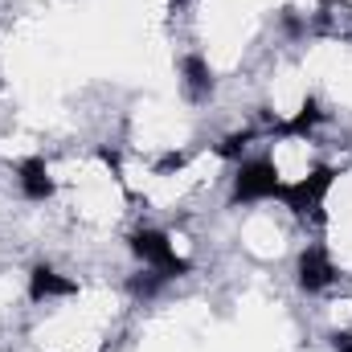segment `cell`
Here are the masks:
<instances>
[{
	"label": "cell",
	"mask_w": 352,
	"mask_h": 352,
	"mask_svg": "<svg viewBox=\"0 0 352 352\" xmlns=\"http://www.w3.org/2000/svg\"><path fill=\"white\" fill-rule=\"evenodd\" d=\"M307 226L311 246L328 258V266L340 278H352V152H344L320 184L307 209Z\"/></svg>",
	"instance_id": "cell-2"
},
{
	"label": "cell",
	"mask_w": 352,
	"mask_h": 352,
	"mask_svg": "<svg viewBox=\"0 0 352 352\" xmlns=\"http://www.w3.org/2000/svg\"><path fill=\"white\" fill-rule=\"evenodd\" d=\"M234 217V246L250 266H287L311 242L307 213L283 197H258L246 205H230Z\"/></svg>",
	"instance_id": "cell-1"
}]
</instances>
